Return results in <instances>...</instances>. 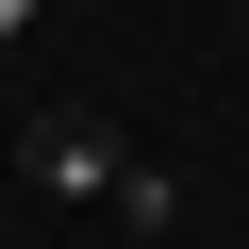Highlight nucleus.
<instances>
[{
	"label": "nucleus",
	"mask_w": 249,
	"mask_h": 249,
	"mask_svg": "<svg viewBox=\"0 0 249 249\" xmlns=\"http://www.w3.org/2000/svg\"><path fill=\"white\" fill-rule=\"evenodd\" d=\"M116 166L133 150H116L100 116H34V199H116Z\"/></svg>",
	"instance_id": "obj_1"
},
{
	"label": "nucleus",
	"mask_w": 249,
	"mask_h": 249,
	"mask_svg": "<svg viewBox=\"0 0 249 249\" xmlns=\"http://www.w3.org/2000/svg\"><path fill=\"white\" fill-rule=\"evenodd\" d=\"M17 34H34V0H0V50H17Z\"/></svg>",
	"instance_id": "obj_2"
}]
</instances>
